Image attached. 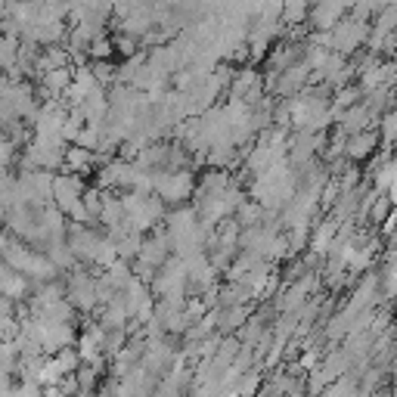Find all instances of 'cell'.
<instances>
[{"mask_svg":"<svg viewBox=\"0 0 397 397\" xmlns=\"http://www.w3.org/2000/svg\"><path fill=\"white\" fill-rule=\"evenodd\" d=\"M38 62H41V69H44V71H50V69H62V66H66V62H69V56L62 53L60 47H53V50H47V53L41 56Z\"/></svg>","mask_w":397,"mask_h":397,"instance_id":"obj_5","label":"cell"},{"mask_svg":"<svg viewBox=\"0 0 397 397\" xmlns=\"http://www.w3.org/2000/svg\"><path fill=\"white\" fill-rule=\"evenodd\" d=\"M71 84V71L62 66V69H50L44 75V90L50 93V97H56V93H62Z\"/></svg>","mask_w":397,"mask_h":397,"instance_id":"obj_2","label":"cell"},{"mask_svg":"<svg viewBox=\"0 0 397 397\" xmlns=\"http://www.w3.org/2000/svg\"><path fill=\"white\" fill-rule=\"evenodd\" d=\"M375 146V134L372 131H357L348 140V155H354V158H363L370 149Z\"/></svg>","mask_w":397,"mask_h":397,"instance_id":"obj_3","label":"cell"},{"mask_svg":"<svg viewBox=\"0 0 397 397\" xmlns=\"http://www.w3.org/2000/svg\"><path fill=\"white\" fill-rule=\"evenodd\" d=\"M363 38H366V25L363 22H338L335 32H332V50H338V53H351Z\"/></svg>","mask_w":397,"mask_h":397,"instance_id":"obj_1","label":"cell"},{"mask_svg":"<svg viewBox=\"0 0 397 397\" xmlns=\"http://www.w3.org/2000/svg\"><path fill=\"white\" fill-rule=\"evenodd\" d=\"M93 162V155H90V149L88 146H71V149H66V165L69 168H75V171H84L88 165Z\"/></svg>","mask_w":397,"mask_h":397,"instance_id":"obj_4","label":"cell"},{"mask_svg":"<svg viewBox=\"0 0 397 397\" xmlns=\"http://www.w3.org/2000/svg\"><path fill=\"white\" fill-rule=\"evenodd\" d=\"M109 53H112V44H109V41H99V38L90 41V56H93V60H106Z\"/></svg>","mask_w":397,"mask_h":397,"instance_id":"obj_6","label":"cell"}]
</instances>
